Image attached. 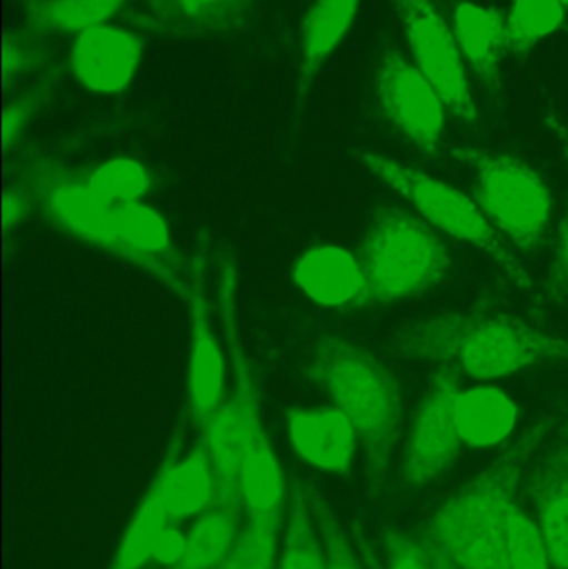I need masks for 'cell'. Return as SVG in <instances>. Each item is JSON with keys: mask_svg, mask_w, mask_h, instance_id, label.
<instances>
[{"mask_svg": "<svg viewBox=\"0 0 568 569\" xmlns=\"http://www.w3.org/2000/svg\"><path fill=\"white\" fill-rule=\"evenodd\" d=\"M307 493L326 548L327 569H363L327 498L317 488L307 487Z\"/></svg>", "mask_w": 568, "mask_h": 569, "instance_id": "f546056e", "label": "cell"}, {"mask_svg": "<svg viewBox=\"0 0 568 569\" xmlns=\"http://www.w3.org/2000/svg\"><path fill=\"white\" fill-rule=\"evenodd\" d=\"M36 209L30 193L22 186H13L6 189L2 200V227L3 233H9L10 229L29 219L32 210Z\"/></svg>", "mask_w": 568, "mask_h": 569, "instance_id": "e575fe53", "label": "cell"}, {"mask_svg": "<svg viewBox=\"0 0 568 569\" xmlns=\"http://www.w3.org/2000/svg\"><path fill=\"white\" fill-rule=\"evenodd\" d=\"M407 42L416 66L430 80L447 109L470 126L479 110L470 90L456 33L447 26L432 0H396Z\"/></svg>", "mask_w": 568, "mask_h": 569, "instance_id": "ba28073f", "label": "cell"}, {"mask_svg": "<svg viewBox=\"0 0 568 569\" xmlns=\"http://www.w3.org/2000/svg\"><path fill=\"white\" fill-rule=\"evenodd\" d=\"M540 528L514 501L509 513V569H550Z\"/></svg>", "mask_w": 568, "mask_h": 569, "instance_id": "4dcf8cb0", "label": "cell"}, {"mask_svg": "<svg viewBox=\"0 0 568 569\" xmlns=\"http://www.w3.org/2000/svg\"><path fill=\"white\" fill-rule=\"evenodd\" d=\"M277 569H327L326 548L310 508L309 493L300 483L293 485L289 493Z\"/></svg>", "mask_w": 568, "mask_h": 569, "instance_id": "cb8c5ba5", "label": "cell"}, {"mask_svg": "<svg viewBox=\"0 0 568 569\" xmlns=\"http://www.w3.org/2000/svg\"><path fill=\"white\" fill-rule=\"evenodd\" d=\"M253 0H147L143 22L183 39L229 36L249 22Z\"/></svg>", "mask_w": 568, "mask_h": 569, "instance_id": "e0dca14e", "label": "cell"}, {"mask_svg": "<svg viewBox=\"0 0 568 569\" xmlns=\"http://www.w3.org/2000/svg\"><path fill=\"white\" fill-rule=\"evenodd\" d=\"M362 166L407 200L430 226L489 256L524 293H532V277L504 246L477 202L449 183L379 152L359 153Z\"/></svg>", "mask_w": 568, "mask_h": 569, "instance_id": "5b68a950", "label": "cell"}, {"mask_svg": "<svg viewBox=\"0 0 568 569\" xmlns=\"http://www.w3.org/2000/svg\"><path fill=\"white\" fill-rule=\"evenodd\" d=\"M554 569H568V445L544 457L529 481Z\"/></svg>", "mask_w": 568, "mask_h": 569, "instance_id": "ac0fdd59", "label": "cell"}, {"mask_svg": "<svg viewBox=\"0 0 568 569\" xmlns=\"http://www.w3.org/2000/svg\"><path fill=\"white\" fill-rule=\"evenodd\" d=\"M20 186L36 209L60 232L119 257L117 207L90 187L86 172H77L46 153H29L19 166Z\"/></svg>", "mask_w": 568, "mask_h": 569, "instance_id": "52a82bcc", "label": "cell"}, {"mask_svg": "<svg viewBox=\"0 0 568 569\" xmlns=\"http://www.w3.org/2000/svg\"><path fill=\"white\" fill-rule=\"evenodd\" d=\"M187 550V533H183L176 523H169L166 530L160 535L153 550L152 563L159 565L163 569L179 563Z\"/></svg>", "mask_w": 568, "mask_h": 569, "instance_id": "d590c367", "label": "cell"}, {"mask_svg": "<svg viewBox=\"0 0 568 569\" xmlns=\"http://www.w3.org/2000/svg\"><path fill=\"white\" fill-rule=\"evenodd\" d=\"M29 2H39V0H29Z\"/></svg>", "mask_w": 568, "mask_h": 569, "instance_id": "74e56055", "label": "cell"}, {"mask_svg": "<svg viewBox=\"0 0 568 569\" xmlns=\"http://www.w3.org/2000/svg\"><path fill=\"white\" fill-rule=\"evenodd\" d=\"M289 503L282 465L273 450L269 435H263L243 461L239 478L240 510L247 521L282 523Z\"/></svg>", "mask_w": 568, "mask_h": 569, "instance_id": "ffe728a7", "label": "cell"}, {"mask_svg": "<svg viewBox=\"0 0 568 569\" xmlns=\"http://www.w3.org/2000/svg\"><path fill=\"white\" fill-rule=\"evenodd\" d=\"M286 428L290 447L303 463L323 473H349L359 437L339 408H292Z\"/></svg>", "mask_w": 568, "mask_h": 569, "instance_id": "5bb4252c", "label": "cell"}, {"mask_svg": "<svg viewBox=\"0 0 568 569\" xmlns=\"http://www.w3.org/2000/svg\"><path fill=\"white\" fill-rule=\"evenodd\" d=\"M87 173L90 187L112 206L143 202L152 190L149 169L132 157H116Z\"/></svg>", "mask_w": 568, "mask_h": 569, "instance_id": "4316f807", "label": "cell"}, {"mask_svg": "<svg viewBox=\"0 0 568 569\" xmlns=\"http://www.w3.org/2000/svg\"><path fill=\"white\" fill-rule=\"evenodd\" d=\"M370 305H392L426 293L452 266L432 226L409 210L383 207L359 246Z\"/></svg>", "mask_w": 568, "mask_h": 569, "instance_id": "277c9868", "label": "cell"}, {"mask_svg": "<svg viewBox=\"0 0 568 569\" xmlns=\"http://www.w3.org/2000/svg\"><path fill=\"white\" fill-rule=\"evenodd\" d=\"M280 525L247 521L229 553L216 569H277Z\"/></svg>", "mask_w": 568, "mask_h": 569, "instance_id": "83f0119b", "label": "cell"}, {"mask_svg": "<svg viewBox=\"0 0 568 569\" xmlns=\"http://www.w3.org/2000/svg\"><path fill=\"white\" fill-rule=\"evenodd\" d=\"M56 83L57 73H46L29 89L13 97L12 102L7 103L2 119L3 152L7 153L17 146L30 123L42 112L56 90Z\"/></svg>", "mask_w": 568, "mask_h": 569, "instance_id": "f1b7e54d", "label": "cell"}, {"mask_svg": "<svg viewBox=\"0 0 568 569\" xmlns=\"http://www.w3.org/2000/svg\"><path fill=\"white\" fill-rule=\"evenodd\" d=\"M239 508L217 505L193 520L187 531V550L179 563L166 569H216L239 535Z\"/></svg>", "mask_w": 568, "mask_h": 569, "instance_id": "d4e9b609", "label": "cell"}, {"mask_svg": "<svg viewBox=\"0 0 568 569\" xmlns=\"http://www.w3.org/2000/svg\"><path fill=\"white\" fill-rule=\"evenodd\" d=\"M362 0H313L300 27L297 109L309 99L316 77L349 36Z\"/></svg>", "mask_w": 568, "mask_h": 569, "instance_id": "2e32d148", "label": "cell"}, {"mask_svg": "<svg viewBox=\"0 0 568 569\" xmlns=\"http://www.w3.org/2000/svg\"><path fill=\"white\" fill-rule=\"evenodd\" d=\"M383 543L387 555L386 569H434L422 541L412 540L402 531L390 528L386 531Z\"/></svg>", "mask_w": 568, "mask_h": 569, "instance_id": "836d02e7", "label": "cell"}, {"mask_svg": "<svg viewBox=\"0 0 568 569\" xmlns=\"http://www.w3.org/2000/svg\"><path fill=\"white\" fill-rule=\"evenodd\" d=\"M517 405L496 387L460 390L456 403L457 427L462 443L474 448L502 443L517 423Z\"/></svg>", "mask_w": 568, "mask_h": 569, "instance_id": "44dd1931", "label": "cell"}, {"mask_svg": "<svg viewBox=\"0 0 568 569\" xmlns=\"http://www.w3.org/2000/svg\"><path fill=\"white\" fill-rule=\"evenodd\" d=\"M146 53L137 30L106 23L73 37L67 66L76 82L97 96H117L129 89Z\"/></svg>", "mask_w": 568, "mask_h": 569, "instance_id": "7c38bea8", "label": "cell"}, {"mask_svg": "<svg viewBox=\"0 0 568 569\" xmlns=\"http://www.w3.org/2000/svg\"><path fill=\"white\" fill-rule=\"evenodd\" d=\"M454 33L480 82L497 89L500 62L507 52V17L492 7L464 2L454 12Z\"/></svg>", "mask_w": 568, "mask_h": 569, "instance_id": "d6986e66", "label": "cell"}, {"mask_svg": "<svg viewBox=\"0 0 568 569\" xmlns=\"http://www.w3.org/2000/svg\"><path fill=\"white\" fill-rule=\"evenodd\" d=\"M127 0H39L27 7V23L39 36H80L112 22Z\"/></svg>", "mask_w": 568, "mask_h": 569, "instance_id": "7402d4cb", "label": "cell"}, {"mask_svg": "<svg viewBox=\"0 0 568 569\" xmlns=\"http://www.w3.org/2000/svg\"><path fill=\"white\" fill-rule=\"evenodd\" d=\"M552 428L537 421L486 471L454 495L423 537L436 541L462 569H509V513L524 470Z\"/></svg>", "mask_w": 568, "mask_h": 569, "instance_id": "3957f363", "label": "cell"}, {"mask_svg": "<svg viewBox=\"0 0 568 569\" xmlns=\"http://www.w3.org/2000/svg\"><path fill=\"white\" fill-rule=\"evenodd\" d=\"M170 523L163 505L162 488L153 477L149 490L137 505L129 525L120 538L109 569H146L152 563L153 550L160 535Z\"/></svg>", "mask_w": 568, "mask_h": 569, "instance_id": "603a6c76", "label": "cell"}, {"mask_svg": "<svg viewBox=\"0 0 568 569\" xmlns=\"http://www.w3.org/2000/svg\"><path fill=\"white\" fill-rule=\"evenodd\" d=\"M567 16L568 0H512L507 16V52L526 56L557 32Z\"/></svg>", "mask_w": 568, "mask_h": 569, "instance_id": "484cf974", "label": "cell"}, {"mask_svg": "<svg viewBox=\"0 0 568 569\" xmlns=\"http://www.w3.org/2000/svg\"><path fill=\"white\" fill-rule=\"evenodd\" d=\"M47 52L40 40L20 32H7L3 37V83L20 79L42 69Z\"/></svg>", "mask_w": 568, "mask_h": 569, "instance_id": "1f68e13d", "label": "cell"}, {"mask_svg": "<svg viewBox=\"0 0 568 569\" xmlns=\"http://www.w3.org/2000/svg\"><path fill=\"white\" fill-rule=\"evenodd\" d=\"M422 545L426 547L427 553H429L430 563H432L434 569H462L436 543V541L423 537V535Z\"/></svg>", "mask_w": 568, "mask_h": 569, "instance_id": "8d00e7d4", "label": "cell"}, {"mask_svg": "<svg viewBox=\"0 0 568 569\" xmlns=\"http://www.w3.org/2000/svg\"><path fill=\"white\" fill-rule=\"evenodd\" d=\"M459 371L440 365L430 375L422 401L417 408L403 451L400 475L407 487H423L449 470L462 448L457 427Z\"/></svg>", "mask_w": 568, "mask_h": 569, "instance_id": "9c48e42d", "label": "cell"}, {"mask_svg": "<svg viewBox=\"0 0 568 569\" xmlns=\"http://www.w3.org/2000/svg\"><path fill=\"white\" fill-rule=\"evenodd\" d=\"M206 284V257L197 253L189 259L183 295L190 320L187 407L197 428L203 427L226 401V355L213 335Z\"/></svg>", "mask_w": 568, "mask_h": 569, "instance_id": "8fae6325", "label": "cell"}, {"mask_svg": "<svg viewBox=\"0 0 568 569\" xmlns=\"http://www.w3.org/2000/svg\"><path fill=\"white\" fill-rule=\"evenodd\" d=\"M550 126L559 137L560 149L566 157L568 169V130L557 120H550ZM546 291L550 301L560 300L568 291V209L566 219L560 226L559 242H557L556 257L547 277Z\"/></svg>", "mask_w": 568, "mask_h": 569, "instance_id": "d6a6232c", "label": "cell"}, {"mask_svg": "<svg viewBox=\"0 0 568 569\" xmlns=\"http://www.w3.org/2000/svg\"><path fill=\"white\" fill-rule=\"evenodd\" d=\"M450 156L472 172L476 202L490 226L520 252L539 249L552 216V193L540 173L512 153L462 146Z\"/></svg>", "mask_w": 568, "mask_h": 569, "instance_id": "8992f818", "label": "cell"}, {"mask_svg": "<svg viewBox=\"0 0 568 569\" xmlns=\"http://www.w3.org/2000/svg\"><path fill=\"white\" fill-rule=\"evenodd\" d=\"M292 280L313 303L332 310H353L369 303L367 280L359 257L332 243L300 253Z\"/></svg>", "mask_w": 568, "mask_h": 569, "instance_id": "9a60e30c", "label": "cell"}, {"mask_svg": "<svg viewBox=\"0 0 568 569\" xmlns=\"http://www.w3.org/2000/svg\"><path fill=\"white\" fill-rule=\"evenodd\" d=\"M383 116L423 156L436 157L446 126V103L436 87L397 50H386L376 76Z\"/></svg>", "mask_w": 568, "mask_h": 569, "instance_id": "30bf717a", "label": "cell"}, {"mask_svg": "<svg viewBox=\"0 0 568 569\" xmlns=\"http://www.w3.org/2000/svg\"><path fill=\"white\" fill-rule=\"evenodd\" d=\"M183 433L177 430L157 470L170 523L197 520L219 505V485L202 438L183 453Z\"/></svg>", "mask_w": 568, "mask_h": 569, "instance_id": "4fadbf2b", "label": "cell"}, {"mask_svg": "<svg viewBox=\"0 0 568 569\" xmlns=\"http://www.w3.org/2000/svg\"><path fill=\"white\" fill-rule=\"evenodd\" d=\"M396 351L409 360L449 365L494 380L549 361H568V341L499 308H474L427 318L403 328Z\"/></svg>", "mask_w": 568, "mask_h": 569, "instance_id": "6da1fadb", "label": "cell"}, {"mask_svg": "<svg viewBox=\"0 0 568 569\" xmlns=\"http://www.w3.org/2000/svg\"><path fill=\"white\" fill-rule=\"evenodd\" d=\"M307 373L356 428L370 493L379 497L402 431L399 380L376 355L342 337H323L316 345Z\"/></svg>", "mask_w": 568, "mask_h": 569, "instance_id": "7a4b0ae2", "label": "cell"}]
</instances>
